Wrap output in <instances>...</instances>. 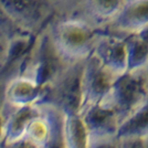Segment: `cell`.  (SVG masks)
Instances as JSON below:
<instances>
[{
	"label": "cell",
	"instance_id": "cell-11",
	"mask_svg": "<svg viewBox=\"0 0 148 148\" xmlns=\"http://www.w3.org/2000/svg\"><path fill=\"white\" fill-rule=\"evenodd\" d=\"M0 148H40L39 145L36 144L33 140H31L29 137L23 136L17 140H13L10 143H6L0 145Z\"/></svg>",
	"mask_w": 148,
	"mask_h": 148
},
{
	"label": "cell",
	"instance_id": "cell-1",
	"mask_svg": "<svg viewBox=\"0 0 148 148\" xmlns=\"http://www.w3.org/2000/svg\"><path fill=\"white\" fill-rule=\"evenodd\" d=\"M45 30L56 52L66 63L87 60L103 31L75 13L54 16Z\"/></svg>",
	"mask_w": 148,
	"mask_h": 148
},
{
	"label": "cell",
	"instance_id": "cell-9",
	"mask_svg": "<svg viewBox=\"0 0 148 148\" xmlns=\"http://www.w3.org/2000/svg\"><path fill=\"white\" fill-rule=\"evenodd\" d=\"M52 5L56 16H68L77 11L82 0H49Z\"/></svg>",
	"mask_w": 148,
	"mask_h": 148
},
{
	"label": "cell",
	"instance_id": "cell-2",
	"mask_svg": "<svg viewBox=\"0 0 148 148\" xmlns=\"http://www.w3.org/2000/svg\"><path fill=\"white\" fill-rule=\"evenodd\" d=\"M85 61L69 63L44 88L41 103L52 105L64 114H79L82 103V75Z\"/></svg>",
	"mask_w": 148,
	"mask_h": 148
},
{
	"label": "cell",
	"instance_id": "cell-3",
	"mask_svg": "<svg viewBox=\"0 0 148 148\" xmlns=\"http://www.w3.org/2000/svg\"><path fill=\"white\" fill-rule=\"evenodd\" d=\"M8 18L25 33L36 37L56 16L49 0H0Z\"/></svg>",
	"mask_w": 148,
	"mask_h": 148
},
{
	"label": "cell",
	"instance_id": "cell-7",
	"mask_svg": "<svg viewBox=\"0 0 148 148\" xmlns=\"http://www.w3.org/2000/svg\"><path fill=\"white\" fill-rule=\"evenodd\" d=\"M125 2L126 0H82L75 14L104 30L117 16Z\"/></svg>",
	"mask_w": 148,
	"mask_h": 148
},
{
	"label": "cell",
	"instance_id": "cell-5",
	"mask_svg": "<svg viewBox=\"0 0 148 148\" xmlns=\"http://www.w3.org/2000/svg\"><path fill=\"white\" fill-rule=\"evenodd\" d=\"M146 28H148V0H127L104 31L130 37Z\"/></svg>",
	"mask_w": 148,
	"mask_h": 148
},
{
	"label": "cell",
	"instance_id": "cell-4",
	"mask_svg": "<svg viewBox=\"0 0 148 148\" xmlns=\"http://www.w3.org/2000/svg\"><path fill=\"white\" fill-rule=\"evenodd\" d=\"M127 38L103 30L93 51L92 56L116 76L128 71Z\"/></svg>",
	"mask_w": 148,
	"mask_h": 148
},
{
	"label": "cell",
	"instance_id": "cell-12",
	"mask_svg": "<svg viewBox=\"0 0 148 148\" xmlns=\"http://www.w3.org/2000/svg\"><path fill=\"white\" fill-rule=\"evenodd\" d=\"M147 71H148V64H147Z\"/></svg>",
	"mask_w": 148,
	"mask_h": 148
},
{
	"label": "cell",
	"instance_id": "cell-13",
	"mask_svg": "<svg viewBox=\"0 0 148 148\" xmlns=\"http://www.w3.org/2000/svg\"><path fill=\"white\" fill-rule=\"evenodd\" d=\"M126 1H127V0H126Z\"/></svg>",
	"mask_w": 148,
	"mask_h": 148
},
{
	"label": "cell",
	"instance_id": "cell-6",
	"mask_svg": "<svg viewBox=\"0 0 148 148\" xmlns=\"http://www.w3.org/2000/svg\"><path fill=\"white\" fill-rule=\"evenodd\" d=\"M43 96V87L25 74L17 73L9 76L5 87V102L13 106L40 103Z\"/></svg>",
	"mask_w": 148,
	"mask_h": 148
},
{
	"label": "cell",
	"instance_id": "cell-10",
	"mask_svg": "<svg viewBox=\"0 0 148 148\" xmlns=\"http://www.w3.org/2000/svg\"><path fill=\"white\" fill-rule=\"evenodd\" d=\"M13 43L14 41H11L8 38L0 34V74L3 72L12 56Z\"/></svg>",
	"mask_w": 148,
	"mask_h": 148
},
{
	"label": "cell",
	"instance_id": "cell-8",
	"mask_svg": "<svg viewBox=\"0 0 148 148\" xmlns=\"http://www.w3.org/2000/svg\"><path fill=\"white\" fill-rule=\"evenodd\" d=\"M0 34L8 38L11 41L20 40V39H23V38L32 37V36H29V34L25 33L21 29H19L18 27L8 18V16L3 12L1 7H0Z\"/></svg>",
	"mask_w": 148,
	"mask_h": 148
}]
</instances>
